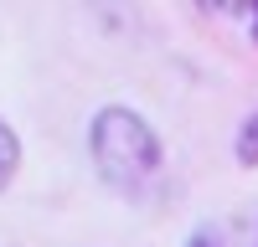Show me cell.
Wrapping results in <instances>:
<instances>
[{"instance_id":"1","label":"cell","mask_w":258,"mask_h":247,"mask_svg":"<svg viewBox=\"0 0 258 247\" xmlns=\"http://www.w3.org/2000/svg\"><path fill=\"white\" fill-rule=\"evenodd\" d=\"M88 155H93V170L109 180L114 191L135 196V191H145V185L160 175L165 144L150 129L145 113H135L129 103H109V108H98L93 124H88Z\"/></svg>"},{"instance_id":"2","label":"cell","mask_w":258,"mask_h":247,"mask_svg":"<svg viewBox=\"0 0 258 247\" xmlns=\"http://www.w3.org/2000/svg\"><path fill=\"white\" fill-rule=\"evenodd\" d=\"M16 170H21V139H16V129H11V124L0 118V196L11 191Z\"/></svg>"},{"instance_id":"3","label":"cell","mask_w":258,"mask_h":247,"mask_svg":"<svg viewBox=\"0 0 258 247\" xmlns=\"http://www.w3.org/2000/svg\"><path fill=\"white\" fill-rule=\"evenodd\" d=\"M232 150H238V165H248V170L258 165V108L238 124V139H232Z\"/></svg>"},{"instance_id":"4","label":"cell","mask_w":258,"mask_h":247,"mask_svg":"<svg viewBox=\"0 0 258 247\" xmlns=\"http://www.w3.org/2000/svg\"><path fill=\"white\" fill-rule=\"evenodd\" d=\"M186 247H217V237H212V232H197V237H191Z\"/></svg>"},{"instance_id":"5","label":"cell","mask_w":258,"mask_h":247,"mask_svg":"<svg viewBox=\"0 0 258 247\" xmlns=\"http://www.w3.org/2000/svg\"><path fill=\"white\" fill-rule=\"evenodd\" d=\"M253 47H258V11H253Z\"/></svg>"},{"instance_id":"6","label":"cell","mask_w":258,"mask_h":247,"mask_svg":"<svg viewBox=\"0 0 258 247\" xmlns=\"http://www.w3.org/2000/svg\"><path fill=\"white\" fill-rule=\"evenodd\" d=\"M253 247H258V242H253Z\"/></svg>"}]
</instances>
